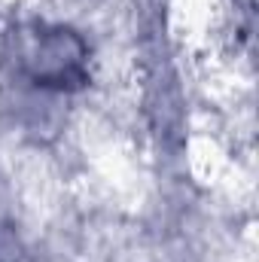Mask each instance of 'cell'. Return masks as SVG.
Segmentation results:
<instances>
[{
	"instance_id": "6da1fadb",
	"label": "cell",
	"mask_w": 259,
	"mask_h": 262,
	"mask_svg": "<svg viewBox=\"0 0 259 262\" xmlns=\"http://www.w3.org/2000/svg\"><path fill=\"white\" fill-rule=\"evenodd\" d=\"M18 67L21 73L46 92H79L89 85V46L64 25L28 28L18 37Z\"/></svg>"
}]
</instances>
